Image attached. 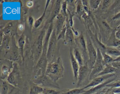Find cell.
<instances>
[{"mask_svg": "<svg viewBox=\"0 0 120 94\" xmlns=\"http://www.w3.org/2000/svg\"><path fill=\"white\" fill-rule=\"evenodd\" d=\"M45 74L56 82L64 76V67L60 56L57 57L56 60L48 63Z\"/></svg>", "mask_w": 120, "mask_h": 94, "instance_id": "cell-1", "label": "cell"}, {"mask_svg": "<svg viewBox=\"0 0 120 94\" xmlns=\"http://www.w3.org/2000/svg\"><path fill=\"white\" fill-rule=\"evenodd\" d=\"M33 82L35 84L39 85L44 88L60 89L59 84L45 74L35 75L33 80Z\"/></svg>", "mask_w": 120, "mask_h": 94, "instance_id": "cell-2", "label": "cell"}, {"mask_svg": "<svg viewBox=\"0 0 120 94\" xmlns=\"http://www.w3.org/2000/svg\"><path fill=\"white\" fill-rule=\"evenodd\" d=\"M58 41L56 31L54 28L50 37L47 47L46 55L48 63L54 60V58L57 54V49L58 48Z\"/></svg>", "mask_w": 120, "mask_h": 94, "instance_id": "cell-3", "label": "cell"}, {"mask_svg": "<svg viewBox=\"0 0 120 94\" xmlns=\"http://www.w3.org/2000/svg\"><path fill=\"white\" fill-rule=\"evenodd\" d=\"M97 57L96 61L90 69L89 75V79L91 81L93 79L96 77L97 75L103 70L104 65L103 63V58L101 50L98 47H97Z\"/></svg>", "mask_w": 120, "mask_h": 94, "instance_id": "cell-4", "label": "cell"}, {"mask_svg": "<svg viewBox=\"0 0 120 94\" xmlns=\"http://www.w3.org/2000/svg\"><path fill=\"white\" fill-rule=\"evenodd\" d=\"M46 27H48L44 26V27L41 31L40 34H39L34 44L33 57L35 61L36 62V63L42 54L43 46V42L46 33L45 30L47 29V28L45 29Z\"/></svg>", "mask_w": 120, "mask_h": 94, "instance_id": "cell-5", "label": "cell"}, {"mask_svg": "<svg viewBox=\"0 0 120 94\" xmlns=\"http://www.w3.org/2000/svg\"><path fill=\"white\" fill-rule=\"evenodd\" d=\"M87 48L88 56V60L87 62L88 65L90 68L91 69L93 66L97 57V51L93 45V43L88 34L86 35Z\"/></svg>", "mask_w": 120, "mask_h": 94, "instance_id": "cell-6", "label": "cell"}, {"mask_svg": "<svg viewBox=\"0 0 120 94\" xmlns=\"http://www.w3.org/2000/svg\"><path fill=\"white\" fill-rule=\"evenodd\" d=\"M20 55H21V54L20 49H19L17 45L15 43L14 36H12L10 47L8 50L6 51L4 57L6 59L13 61L19 60Z\"/></svg>", "mask_w": 120, "mask_h": 94, "instance_id": "cell-7", "label": "cell"}, {"mask_svg": "<svg viewBox=\"0 0 120 94\" xmlns=\"http://www.w3.org/2000/svg\"><path fill=\"white\" fill-rule=\"evenodd\" d=\"M61 0L53 1L49 15V18L45 23V26L48 27L49 24L53 22V20L59 14L60 11Z\"/></svg>", "mask_w": 120, "mask_h": 94, "instance_id": "cell-8", "label": "cell"}, {"mask_svg": "<svg viewBox=\"0 0 120 94\" xmlns=\"http://www.w3.org/2000/svg\"><path fill=\"white\" fill-rule=\"evenodd\" d=\"M0 61V79L6 80L13 68L14 62L8 59L1 60Z\"/></svg>", "mask_w": 120, "mask_h": 94, "instance_id": "cell-9", "label": "cell"}, {"mask_svg": "<svg viewBox=\"0 0 120 94\" xmlns=\"http://www.w3.org/2000/svg\"><path fill=\"white\" fill-rule=\"evenodd\" d=\"M20 78V74L18 64L14 62L13 68L6 80L11 85L16 87L19 85Z\"/></svg>", "mask_w": 120, "mask_h": 94, "instance_id": "cell-10", "label": "cell"}, {"mask_svg": "<svg viewBox=\"0 0 120 94\" xmlns=\"http://www.w3.org/2000/svg\"><path fill=\"white\" fill-rule=\"evenodd\" d=\"M75 44L77 48L80 50L81 53H82L84 60L85 61V58L88 59V56L87 53V42L85 38V37L82 32L80 35L77 37L75 38ZM85 63H87L85 61Z\"/></svg>", "mask_w": 120, "mask_h": 94, "instance_id": "cell-11", "label": "cell"}, {"mask_svg": "<svg viewBox=\"0 0 120 94\" xmlns=\"http://www.w3.org/2000/svg\"><path fill=\"white\" fill-rule=\"evenodd\" d=\"M90 69L89 68L88 64L86 63L83 66H80L78 78L76 84V88H79L83 81L86 79L88 76H89Z\"/></svg>", "mask_w": 120, "mask_h": 94, "instance_id": "cell-12", "label": "cell"}, {"mask_svg": "<svg viewBox=\"0 0 120 94\" xmlns=\"http://www.w3.org/2000/svg\"><path fill=\"white\" fill-rule=\"evenodd\" d=\"M114 75L115 74H112L97 76L93 79L91 81H90V82L88 84L85 86L83 87L84 89L86 90V89L88 88L94 87L95 86H97L102 84V83H103L104 82H105V81H106V80H108L109 78L113 77Z\"/></svg>", "mask_w": 120, "mask_h": 94, "instance_id": "cell-13", "label": "cell"}, {"mask_svg": "<svg viewBox=\"0 0 120 94\" xmlns=\"http://www.w3.org/2000/svg\"><path fill=\"white\" fill-rule=\"evenodd\" d=\"M69 57H70V61L71 63V67L73 71V77L74 80L75 81L77 82L78 72L80 68V65H79L77 61L75 59L73 54V48H70L69 50Z\"/></svg>", "mask_w": 120, "mask_h": 94, "instance_id": "cell-14", "label": "cell"}, {"mask_svg": "<svg viewBox=\"0 0 120 94\" xmlns=\"http://www.w3.org/2000/svg\"><path fill=\"white\" fill-rule=\"evenodd\" d=\"M16 87L9 84L7 80H1L0 94H15Z\"/></svg>", "mask_w": 120, "mask_h": 94, "instance_id": "cell-15", "label": "cell"}, {"mask_svg": "<svg viewBox=\"0 0 120 94\" xmlns=\"http://www.w3.org/2000/svg\"><path fill=\"white\" fill-rule=\"evenodd\" d=\"M75 38L74 36V33L72 29L68 28L67 29L66 33L65 38L64 39L63 43L67 46L70 47V48H74L75 44Z\"/></svg>", "mask_w": 120, "mask_h": 94, "instance_id": "cell-16", "label": "cell"}, {"mask_svg": "<svg viewBox=\"0 0 120 94\" xmlns=\"http://www.w3.org/2000/svg\"><path fill=\"white\" fill-rule=\"evenodd\" d=\"M66 17L61 14L60 13L56 17L55 23V28L57 36L59 35L62 29L63 28L64 25L66 24Z\"/></svg>", "mask_w": 120, "mask_h": 94, "instance_id": "cell-17", "label": "cell"}, {"mask_svg": "<svg viewBox=\"0 0 120 94\" xmlns=\"http://www.w3.org/2000/svg\"><path fill=\"white\" fill-rule=\"evenodd\" d=\"M115 80V78L108 79L99 85H98V86H95L93 87H91L89 90H86V91L82 94H94L95 93H97L100 90H101V89H103L104 87H106V86L107 84H108L112 82H113V81H114Z\"/></svg>", "mask_w": 120, "mask_h": 94, "instance_id": "cell-18", "label": "cell"}, {"mask_svg": "<svg viewBox=\"0 0 120 94\" xmlns=\"http://www.w3.org/2000/svg\"><path fill=\"white\" fill-rule=\"evenodd\" d=\"M1 34V44L0 47L1 50L2 49L6 50V51L8 50L10 47L11 44V36L10 35H5L2 33Z\"/></svg>", "mask_w": 120, "mask_h": 94, "instance_id": "cell-19", "label": "cell"}, {"mask_svg": "<svg viewBox=\"0 0 120 94\" xmlns=\"http://www.w3.org/2000/svg\"><path fill=\"white\" fill-rule=\"evenodd\" d=\"M116 29L112 30L111 36L107 41V47H117L120 46V40L118 39L115 35Z\"/></svg>", "mask_w": 120, "mask_h": 94, "instance_id": "cell-20", "label": "cell"}, {"mask_svg": "<svg viewBox=\"0 0 120 94\" xmlns=\"http://www.w3.org/2000/svg\"><path fill=\"white\" fill-rule=\"evenodd\" d=\"M73 54L75 59L77 61L80 66H83L86 64L83 56L78 48L74 47L73 48Z\"/></svg>", "mask_w": 120, "mask_h": 94, "instance_id": "cell-21", "label": "cell"}, {"mask_svg": "<svg viewBox=\"0 0 120 94\" xmlns=\"http://www.w3.org/2000/svg\"><path fill=\"white\" fill-rule=\"evenodd\" d=\"M75 13L79 19H81V18H82V16L85 14L82 0H75Z\"/></svg>", "mask_w": 120, "mask_h": 94, "instance_id": "cell-22", "label": "cell"}, {"mask_svg": "<svg viewBox=\"0 0 120 94\" xmlns=\"http://www.w3.org/2000/svg\"><path fill=\"white\" fill-rule=\"evenodd\" d=\"M117 70V68L113 67L111 64H106L104 66L103 70L97 75V76L114 74Z\"/></svg>", "mask_w": 120, "mask_h": 94, "instance_id": "cell-23", "label": "cell"}, {"mask_svg": "<svg viewBox=\"0 0 120 94\" xmlns=\"http://www.w3.org/2000/svg\"><path fill=\"white\" fill-rule=\"evenodd\" d=\"M52 1L51 0H47L46 1V3H45V9L44 11L42 13V14L35 21V23H34V27L36 28H38L42 24V22L44 20V19L45 17V14H46V10L47 9V8L50 4V3Z\"/></svg>", "mask_w": 120, "mask_h": 94, "instance_id": "cell-24", "label": "cell"}, {"mask_svg": "<svg viewBox=\"0 0 120 94\" xmlns=\"http://www.w3.org/2000/svg\"><path fill=\"white\" fill-rule=\"evenodd\" d=\"M14 28V23L13 21H10L7 23L3 29H1L0 33L5 35H10L12 36V32Z\"/></svg>", "mask_w": 120, "mask_h": 94, "instance_id": "cell-25", "label": "cell"}, {"mask_svg": "<svg viewBox=\"0 0 120 94\" xmlns=\"http://www.w3.org/2000/svg\"><path fill=\"white\" fill-rule=\"evenodd\" d=\"M105 52L106 54L112 57H116V58L120 56V50L117 47H106Z\"/></svg>", "mask_w": 120, "mask_h": 94, "instance_id": "cell-26", "label": "cell"}, {"mask_svg": "<svg viewBox=\"0 0 120 94\" xmlns=\"http://www.w3.org/2000/svg\"><path fill=\"white\" fill-rule=\"evenodd\" d=\"M25 44V35L24 33H22L20 36L17 41V46L20 49L21 56L23 59V49Z\"/></svg>", "mask_w": 120, "mask_h": 94, "instance_id": "cell-27", "label": "cell"}, {"mask_svg": "<svg viewBox=\"0 0 120 94\" xmlns=\"http://www.w3.org/2000/svg\"><path fill=\"white\" fill-rule=\"evenodd\" d=\"M86 90L83 87L75 88L72 89H66L62 90V92L60 94H82L84 93Z\"/></svg>", "mask_w": 120, "mask_h": 94, "instance_id": "cell-28", "label": "cell"}, {"mask_svg": "<svg viewBox=\"0 0 120 94\" xmlns=\"http://www.w3.org/2000/svg\"><path fill=\"white\" fill-rule=\"evenodd\" d=\"M45 89V88L34 84L31 86L29 94H41L43 93Z\"/></svg>", "mask_w": 120, "mask_h": 94, "instance_id": "cell-29", "label": "cell"}, {"mask_svg": "<svg viewBox=\"0 0 120 94\" xmlns=\"http://www.w3.org/2000/svg\"><path fill=\"white\" fill-rule=\"evenodd\" d=\"M102 54L103 58V63L104 65H105L106 64H111L112 63L114 59V58L111 56L105 53V51H101Z\"/></svg>", "mask_w": 120, "mask_h": 94, "instance_id": "cell-30", "label": "cell"}, {"mask_svg": "<svg viewBox=\"0 0 120 94\" xmlns=\"http://www.w3.org/2000/svg\"><path fill=\"white\" fill-rule=\"evenodd\" d=\"M67 6H68V3H67V0L62 1L60 13L61 14H62L63 16H64L65 17H66V18L68 16V8L67 7Z\"/></svg>", "mask_w": 120, "mask_h": 94, "instance_id": "cell-31", "label": "cell"}, {"mask_svg": "<svg viewBox=\"0 0 120 94\" xmlns=\"http://www.w3.org/2000/svg\"><path fill=\"white\" fill-rule=\"evenodd\" d=\"M101 0H89L90 9L91 10H96L98 9L101 4Z\"/></svg>", "mask_w": 120, "mask_h": 94, "instance_id": "cell-32", "label": "cell"}, {"mask_svg": "<svg viewBox=\"0 0 120 94\" xmlns=\"http://www.w3.org/2000/svg\"><path fill=\"white\" fill-rule=\"evenodd\" d=\"M113 2H114V1L108 0H101V4L100 5V6L101 7V9L102 10H105L107 9L110 7L112 3Z\"/></svg>", "mask_w": 120, "mask_h": 94, "instance_id": "cell-33", "label": "cell"}, {"mask_svg": "<svg viewBox=\"0 0 120 94\" xmlns=\"http://www.w3.org/2000/svg\"><path fill=\"white\" fill-rule=\"evenodd\" d=\"M62 90L59 91L56 89L45 88V91L41 94H60Z\"/></svg>", "mask_w": 120, "mask_h": 94, "instance_id": "cell-34", "label": "cell"}, {"mask_svg": "<svg viewBox=\"0 0 120 94\" xmlns=\"http://www.w3.org/2000/svg\"><path fill=\"white\" fill-rule=\"evenodd\" d=\"M67 26H66V24H65L64 25V26L63 27V28L62 29L61 31H60V34H59V35L57 36V39L58 40H60V39H63L64 40V38H65V34L66 33V31H67Z\"/></svg>", "mask_w": 120, "mask_h": 94, "instance_id": "cell-35", "label": "cell"}, {"mask_svg": "<svg viewBox=\"0 0 120 94\" xmlns=\"http://www.w3.org/2000/svg\"><path fill=\"white\" fill-rule=\"evenodd\" d=\"M106 87H109L110 88H117V87H120V79L114 81L113 82H111L108 84H107L106 86Z\"/></svg>", "mask_w": 120, "mask_h": 94, "instance_id": "cell-36", "label": "cell"}, {"mask_svg": "<svg viewBox=\"0 0 120 94\" xmlns=\"http://www.w3.org/2000/svg\"><path fill=\"white\" fill-rule=\"evenodd\" d=\"M35 20H34V18L32 16H29L28 18L27 19V22H28V24L29 26V27L31 28L33 26H34V23H35Z\"/></svg>", "mask_w": 120, "mask_h": 94, "instance_id": "cell-37", "label": "cell"}, {"mask_svg": "<svg viewBox=\"0 0 120 94\" xmlns=\"http://www.w3.org/2000/svg\"><path fill=\"white\" fill-rule=\"evenodd\" d=\"M111 64L117 69H120V61L112 62L111 63Z\"/></svg>", "mask_w": 120, "mask_h": 94, "instance_id": "cell-38", "label": "cell"}, {"mask_svg": "<svg viewBox=\"0 0 120 94\" xmlns=\"http://www.w3.org/2000/svg\"><path fill=\"white\" fill-rule=\"evenodd\" d=\"M26 4V6L28 8H30L33 7L34 5V3H33V1L32 0H28L27 1Z\"/></svg>", "mask_w": 120, "mask_h": 94, "instance_id": "cell-39", "label": "cell"}, {"mask_svg": "<svg viewBox=\"0 0 120 94\" xmlns=\"http://www.w3.org/2000/svg\"><path fill=\"white\" fill-rule=\"evenodd\" d=\"M118 19H120V12L118 13L115 15H114L113 17L112 18V20H118Z\"/></svg>", "mask_w": 120, "mask_h": 94, "instance_id": "cell-40", "label": "cell"}, {"mask_svg": "<svg viewBox=\"0 0 120 94\" xmlns=\"http://www.w3.org/2000/svg\"><path fill=\"white\" fill-rule=\"evenodd\" d=\"M104 94H116V93H115L114 92H113L110 90H109V89H108V90H107V91L104 93Z\"/></svg>", "mask_w": 120, "mask_h": 94, "instance_id": "cell-41", "label": "cell"}, {"mask_svg": "<svg viewBox=\"0 0 120 94\" xmlns=\"http://www.w3.org/2000/svg\"><path fill=\"white\" fill-rule=\"evenodd\" d=\"M18 29L20 30H21V31H22V30L23 29V26L22 24H19L18 26Z\"/></svg>", "mask_w": 120, "mask_h": 94, "instance_id": "cell-42", "label": "cell"}, {"mask_svg": "<svg viewBox=\"0 0 120 94\" xmlns=\"http://www.w3.org/2000/svg\"><path fill=\"white\" fill-rule=\"evenodd\" d=\"M116 61H120V56L114 58L113 62H116Z\"/></svg>", "mask_w": 120, "mask_h": 94, "instance_id": "cell-43", "label": "cell"}, {"mask_svg": "<svg viewBox=\"0 0 120 94\" xmlns=\"http://www.w3.org/2000/svg\"><path fill=\"white\" fill-rule=\"evenodd\" d=\"M117 48L119 50H120V46H119L118 47H117Z\"/></svg>", "mask_w": 120, "mask_h": 94, "instance_id": "cell-44", "label": "cell"}]
</instances>
